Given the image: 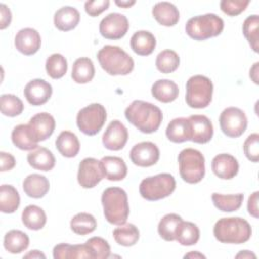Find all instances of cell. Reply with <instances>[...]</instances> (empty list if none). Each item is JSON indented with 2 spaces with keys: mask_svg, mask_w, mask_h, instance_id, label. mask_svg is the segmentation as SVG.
<instances>
[{
  "mask_svg": "<svg viewBox=\"0 0 259 259\" xmlns=\"http://www.w3.org/2000/svg\"><path fill=\"white\" fill-rule=\"evenodd\" d=\"M27 162L33 169L47 172L55 167L56 159L49 149L37 147L27 154Z\"/></svg>",
  "mask_w": 259,
  "mask_h": 259,
  "instance_id": "obj_25",
  "label": "cell"
},
{
  "mask_svg": "<svg viewBox=\"0 0 259 259\" xmlns=\"http://www.w3.org/2000/svg\"><path fill=\"white\" fill-rule=\"evenodd\" d=\"M0 108L3 115L14 117L19 115L24 108L20 98L13 94H2L0 97Z\"/></svg>",
  "mask_w": 259,
  "mask_h": 259,
  "instance_id": "obj_42",
  "label": "cell"
},
{
  "mask_svg": "<svg viewBox=\"0 0 259 259\" xmlns=\"http://www.w3.org/2000/svg\"><path fill=\"white\" fill-rule=\"evenodd\" d=\"M180 64L178 54L173 50H164L160 52L156 58L157 69L164 74H169L177 70Z\"/></svg>",
  "mask_w": 259,
  "mask_h": 259,
  "instance_id": "obj_40",
  "label": "cell"
},
{
  "mask_svg": "<svg viewBox=\"0 0 259 259\" xmlns=\"http://www.w3.org/2000/svg\"><path fill=\"white\" fill-rule=\"evenodd\" d=\"M103 214L106 221L112 225L126 223L130 214V206L126 192L120 187H108L101 195Z\"/></svg>",
  "mask_w": 259,
  "mask_h": 259,
  "instance_id": "obj_3",
  "label": "cell"
},
{
  "mask_svg": "<svg viewBox=\"0 0 259 259\" xmlns=\"http://www.w3.org/2000/svg\"><path fill=\"white\" fill-rule=\"evenodd\" d=\"M11 140L15 147L24 151H32L37 148V142L32 136L28 124H18L11 133Z\"/></svg>",
  "mask_w": 259,
  "mask_h": 259,
  "instance_id": "obj_30",
  "label": "cell"
},
{
  "mask_svg": "<svg viewBox=\"0 0 259 259\" xmlns=\"http://www.w3.org/2000/svg\"><path fill=\"white\" fill-rule=\"evenodd\" d=\"M213 85L209 78L203 75L191 76L186 82L185 101L189 107L204 108L212 99Z\"/></svg>",
  "mask_w": 259,
  "mask_h": 259,
  "instance_id": "obj_8",
  "label": "cell"
},
{
  "mask_svg": "<svg viewBox=\"0 0 259 259\" xmlns=\"http://www.w3.org/2000/svg\"><path fill=\"white\" fill-rule=\"evenodd\" d=\"M243 149L247 159L257 163L259 160V135L257 133L249 135L244 142Z\"/></svg>",
  "mask_w": 259,
  "mask_h": 259,
  "instance_id": "obj_45",
  "label": "cell"
},
{
  "mask_svg": "<svg viewBox=\"0 0 259 259\" xmlns=\"http://www.w3.org/2000/svg\"><path fill=\"white\" fill-rule=\"evenodd\" d=\"M56 148L66 158L76 157L80 151V142L77 136L70 131H63L56 140Z\"/></svg>",
  "mask_w": 259,
  "mask_h": 259,
  "instance_id": "obj_29",
  "label": "cell"
},
{
  "mask_svg": "<svg viewBox=\"0 0 259 259\" xmlns=\"http://www.w3.org/2000/svg\"><path fill=\"white\" fill-rule=\"evenodd\" d=\"M52 93V85L44 79H33L29 81L23 90L27 102L34 106L45 104L51 98Z\"/></svg>",
  "mask_w": 259,
  "mask_h": 259,
  "instance_id": "obj_15",
  "label": "cell"
},
{
  "mask_svg": "<svg viewBox=\"0 0 259 259\" xmlns=\"http://www.w3.org/2000/svg\"><path fill=\"white\" fill-rule=\"evenodd\" d=\"M0 160H1V171H9L15 166V159L14 157L6 152H1L0 153Z\"/></svg>",
  "mask_w": 259,
  "mask_h": 259,
  "instance_id": "obj_49",
  "label": "cell"
},
{
  "mask_svg": "<svg viewBox=\"0 0 259 259\" xmlns=\"http://www.w3.org/2000/svg\"><path fill=\"white\" fill-rule=\"evenodd\" d=\"M107 114L100 103H91L83 107L77 113L76 122L78 128L87 136H94L102 128Z\"/></svg>",
  "mask_w": 259,
  "mask_h": 259,
  "instance_id": "obj_9",
  "label": "cell"
},
{
  "mask_svg": "<svg viewBox=\"0 0 259 259\" xmlns=\"http://www.w3.org/2000/svg\"><path fill=\"white\" fill-rule=\"evenodd\" d=\"M244 194L237 193V194H221V193H212L211 200L213 205L221 211L224 212H233L238 210L243 202Z\"/></svg>",
  "mask_w": 259,
  "mask_h": 259,
  "instance_id": "obj_35",
  "label": "cell"
},
{
  "mask_svg": "<svg viewBox=\"0 0 259 259\" xmlns=\"http://www.w3.org/2000/svg\"><path fill=\"white\" fill-rule=\"evenodd\" d=\"M184 258H205V256L199 252H189L184 255Z\"/></svg>",
  "mask_w": 259,
  "mask_h": 259,
  "instance_id": "obj_55",
  "label": "cell"
},
{
  "mask_svg": "<svg viewBox=\"0 0 259 259\" xmlns=\"http://www.w3.org/2000/svg\"><path fill=\"white\" fill-rule=\"evenodd\" d=\"M128 27L130 24L125 15L112 12L107 14L100 21L99 32L104 38L119 39L126 34Z\"/></svg>",
  "mask_w": 259,
  "mask_h": 259,
  "instance_id": "obj_12",
  "label": "cell"
},
{
  "mask_svg": "<svg viewBox=\"0 0 259 259\" xmlns=\"http://www.w3.org/2000/svg\"><path fill=\"white\" fill-rule=\"evenodd\" d=\"M80 21L79 11L72 6H64L58 9L54 15L55 26L62 31L74 29Z\"/></svg>",
  "mask_w": 259,
  "mask_h": 259,
  "instance_id": "obj_22",
  "label": "cell"
},
{
  "mask_svg": "<svg viewBox=\"0 0 259 259\" xmlns=\"http://www.w3.org/2000/svg\"><path fill=\"white\" fill-rule=\"evenodd\" d=\"M0 28L4 29L7 26H9L10 22H11V11L8 8V6H6L5 4L1 3L0 4Z\"/></svg>",
  "mask_w": 259,
  "mask_h": 259,
  "instance_id": "obj_50",
  "label": "cell"
},
{
  "mask_svg": "<svg viewBox=\"0 0 259 259\" xmlns=\"http://www.w3.org/2000/svg\"><path fill=\"white\" fill-rule=\"evenodd\" d=\"M95 75V68L91 59L87 57L78 58L72 68V79L78 84L90 82Z\"/></svg>",
  "mask_w": 259,
  "mask_h": 259,
  "instance_id": "obj_31",
  "label": "cell"
},
{
  "mask_svg": "<svg viewBox=\"0 0 259 259\" xmlns=\"http://www.w3.org/2000/svg\"><path fill=\"white\" fill-rule=\"evenodd\" d=\"M258 196H259V192L255 191L253 192L249 198H248V202H247V209L249 214H251L253 218L258 219L259 214H258Z\"/></svg>",
  "mask_w": 259,
  "mask_h": 259,
  "instance_id": "obj_48",
  "label": "cell"
},
{
  "mask_svg": "<svg viewBox=\"0 0 259 259\" xmlns=\"http://www.w3.org/2000/svg\"><path fill=\"white\" fill-rule=\"evenodd\" d=\"M113 238L115 242L124 247L134 246L140 238V232L134 224H122L113 230Z\"/></svg>",
  "mask_w": 259,
  "mask_h": 259,
  "instance_id": "obj_37",
  "label": "cell"
},
{
  "mask_svg": "<svg viewBox=\"0 0 259 259\" xmlns=\"http://www.w3.org/2000/svg\"><path fill=\"white\" fill-rule=\"evenodd\" d=\"M252 235L250 224L240 217L222 218L213 226L214 238L225 244L246 243Z\"/></svg>",
  "mask_w": 259,
  "mask_h": 259,
  "instance_id": "obj_2",
  "label": "cell"
},
{
  "mask_svg": "<svg viewBox=\"0 0 259 259\" xmlns=\"http://www.w3.org/2000/svg\"><path fill=\"white\" fill-rule=\"evenodd\" d=\"M97 60L101 68L109 75H128L134 70L133 58L117 46L106 45L97 53Z\"/></svg>",
  "mask_w": 259,
  "mask_h": 259,
  "instance_id": "obj_4",
  "label": "cell"
},
{
  "mask_svg": "<svg viewBox=\"0 0 259 259\" xmlns=\"http://www.w3.org/2000/svg\"><path fill=\"white\" fill-rule=\"evenodd\" d=\"M127 139V128L121 121L115 119L107 125L102 136V144L110 151H119L125 146Z\"/></svg>",
  "mask_w": 259,
  "mask_h": 259,
  "instance_id": "obj_14",
  "label": "cell"
},
{
  "mask_svg": "<svg viewBox=\"0 0 259 259\" xmlns=\"http://www.w3.org/2000/svg\"><path fill=\"white\" fill-rule=\"evenodd\" d=\"M41 45V38L37 30L31 27L20 29L14 38V46L18 52L25 56L35 54Z\"/></svg>",
  "mask_w": 259,
  "mask_h": 259,
  "instance_id": "obj_17",
  "label": "cell"
},
{
  "mask_svg": "<svg viewBox=\"0 0 259 259\" xmlns=\"http://www.w3.org/2000/svg\"><path fill=\"white\" fill-rule=\"evenodd\" d=\"M166 137L173 143H183L190 141V123L186 117H177L172 119L166 127Z\"/></svg>",
  "mask_w": 259,
  "mask_h": 259,
  "instance_id": "obj_26",
  "label": "cell"
},
{
  "mask_svg": "<svg viewBox=\"0 0 259 259\" xmlns=\"http://www.w3.org/2000/svg\"><path fill=\"white\" fill-rule=\"evenodd\" d=\"M23 258H31V259H33V258H42V259H45L46 255L42 252L38 251V250H31L27 254H25L23 256Z\"/></svg>",
  "mask_w": 259,
  "mask_h": 259,
  "instance_id": "obj_52",
  "label": "cell"
},
{
  "mask_svg": "<svg viewBox=\"0 0 259 259\" xmlns=\"http://www.w3.org/2000/svg\"><path fill=\"white\" fill-rule=\"evenodd\" d=\"M258 26H259V16L253 14L248 16L243 23V33L248 40L251 49L258 53Z\"/></svg>",
  "mask_w": 259,
  "mask_h": 259,
  "instance_id": "obj_43",
  "label": "cell"
},
{
  "mask_svg": "<svg viewBox=\"0 0 259 259\" xmlns=\"http://www.w3.org/2000/svg\"><path fill=\"white\" fill-rule=\"evenodd\" d=\"M70 227L75 234L84 236L94 232L97 227V223L92 214L88 212H79L72 218Z\"/></svg>",
  "mask_w": 259,
  "mask_h": 259,
  "instance_id": "obj_39",
  "label": "cell"
},
{
  "mask_svg": "<svg viewBox=\"0 0 259 259\" xmlns=\"http://www.w3.org/2000/svg\"><path fill=\"white\" fill-rule=\"evenodd\" d=\"M249 3V0H222L220 2V7L227 15L236 16L242 13Z\"/></svg>",
  "mask_w": 259,
  "mask_h": 259,
  "instance_id": "obj_46",
  "label": "cell"
},
{
  "mask_svg": "<svg viewBox=\"0 0 259 259\" xmlns=\"http://www.w3.org/2000/svg\"><path fill=\"white\" fill-rule=\"evenodd\" d=\"M53 257L55 259H74V258H90L93 259L92 252L88 245H70L66 243L58 244L53 249Z\"/></svg>",
  "mask_w": 259,
  "mask_h": 259,
  "instance_id": "obj_20",
  "label": "cell"
},
{
  "mask_svg": "<svg viewBox=\"0 0 259 259\" xmlns=\"http://www.w3.org/2000/svg\"><path fill=\"white\" fill-rule=\"evenodd\" d=\"M27 124L37 143L50 138L56 127L55 118L48 112L36 113L29 119Z\"/></svg>",
  "mask_w": 259,
  "mask_h": 259,
  "instance_id": "obj_18",
  "label": "cell"
},
{
  "mask_svg": "<svg viewBox=\"0 0 259 259\" xmlns=\"http://www.w3.org/2000/svg\"><path fill=\"white\" fill-rule=\"evenodd\" d=\"M156 47L154 34L148 30H138L131 37V48L139 56H149Z\"/></svg>",
  "mask_w": 259,
  "mask_h": 259,
  "instance_id": "obj_28",
  "label": "cell"
},
{
  "mask_svg": "<svg viewBox=\"0 0 259 259\" xmlns=\"http://www.w3.org/2000/svg\"><path fill=\"white\" fill-rule=\"evenodd\" d=\"M182 221V218L177 213L165 214L158 224V234L165 241H174L177 228Z\"/></svg>",
  "mask_w": 259,
  "mask_h": 259,
  "instance_id": "obj_38",
  "label": "cell"
},
{
  "mask_svg": "<svg viewBox=\"0 0 259 259\" xmlns=\"http://www.w3.org/2000/svg\"><path fill=\"white\" fill-rule=\"evenodd\" d=\"M251 257L256 258V255H255L254 253H252V252L248 251V250L241 251L240 253H238V254L236 255V258H251Z\"/></svg>",
  "mask_w": 259,
  "mask_h": 259,
  "instance_id": "obj_53",
  "label": "cell"
},
{
  "mask_svg": "<svg viewBox=\"0 0 259 259\" xmlns=\"http://www.w3.org/2000/svg\"><path fill=\"white\" fill-rule=\"evenodd\" d=\"M105 177L101 162L95 158L83 159L78 168V183L83 188H93Z\"/></svg>",
  "mask_w": 259,
  "mask_h": 259,
  "instance_id": "obj_11",
  "label": "cell"
},
{
  "mask_svg": "<svg viewBox=\"0 0 259 259\" xmlns=\"http://www.w3.org/2000/svg\"><path fill=\"white\" fill-rule=\"evenodd\" d=\"M125 118L144 134L156 132L163 119L161 109L153 103L134 100L124 110Z\"/></svg>",
  "mask_w": 259,
  "mask_h": 259,
  "instance_id": "obj_1",
  "label": "cell"
},
{
  "mask_svg": "<svg viewBox=\"0 0 259 259\" xmlns=\"http://www.w3.org/2000/svg\"><path fill=\"white\" fill-rule=\"evenodd\" d=\"M108 0H96V1H86L84 4V8L87 14L92 17L98 16L103 11H105L109 6Z\"/></svg>",
  "mask_w": 259,
  "mask_h": 259,
  "instance_id": "obj_47",
  "label": "cell"
},
{
  "mask_svg": "<svg viewBox=\"0 0 259 259\" xmlns=\"http://www.w3.org/2000/svg\"><path fill=\"white\" fill-rule=\"evenodd\" d=\"M176 181L169 173H160L143 179L140 183L139 191L143 198L156 201L163 199L175 190Z\"/></svg>",
  "mask_w": 259,
  "mask_h": 259,
  "instance_id": "obj_7",
  "label": "cell"
},
{
  "mask_svg": "<svg viewBox=\"0 0 259 259\" xmlns=\"http://www.w3.org/2000/svg\"><path fill=\"white\" fill-rule=\"evenodd\" d=\"M190 123V141L196 144H206L213 136V126L210 119L203 114H193L188 117Z\"/></svg>",
  "mask_w": 259,
  "mask_h": 259,
  "instance_id": "obj_16",
  "label": "cell"
},
{
  "mask_svg": "<svg viewBox=\"0 0 259 259\" xmlns=\"http://www.w3.org/2000/svg\"><path fill=\"white\" fill-rule=\"evenodd\" d=\"M21 220L24 227L29 230L37 231L45 227L47 215L41 207L35 204H29L22 210Z\"/></svg>",
  "mask_w": 259,
  "mask_h": 259,
  "instance_id": "obj_32",
  "label": "cell"
},
{
  "mask_svg": "<svg viewBox=\"0 0 259 259\" xmlns=\"http://www.w3.org/2000/svg\"><path fill=\"white\" fill-rule=\"evenodd\" d=\"M22 187L27 196L32 198H41L48 193L50 189V182L44 175L33 173L24 178Z\"/></svg>",
  "mask_w": 259,
  "mask_h": 259,
  "instance_id": "obj_23",
  "label": "cell"
},
{
  "mask_svg": "<svg viewBox=\"0 0 259 259\" xmlns=\"http://www.w3.org/2000/svg\"><path fill=\"white\" fill-rule=\"evenodd\" d=\"M130 158L139 167H150L158 162L160 151L157 145L152 142H141L132 148Z\"/></svg>",
  "mask_w": 259,
  "mask_h": 259,
  "instance_id": "obj_13",
  "label": "cell"
},
{
  "mask_svg": "<svg viewBox=\"0 0 259 259\" xmlns=\"http://www.w3.org/2000/svg\"><path fill=\"white\" fill-rule=\"evenodd\" d=\"M199 236L200 232L195 224L182 221L177 228L175 240L182 246H192L198 242Z\"/></svg>",
  "mask_w": 259,
  "mask_h": 259,
  "instance_id": "obj_36",
  "label": "cell"
},
{
  "mask_svg": "<svg viewBox=\"0 0 259 259\" xmlns=\"http://www.w3.org/2000/svg\"><path fill=\"white\" fill-rule=\"evenodd\" d=\"M258 67H259V63L256 62V63L252 66V68L250 69V74H249L250 78L252 79V81H253L255 84H258V83H259V82H258V72H259Z\"/></svg>",
  "mask_w": 259,
  "mask_h": 259,
  "instance_id": "obj_51",
  "label": "cell"
},
{
  "mask_svg": "<svg viewBox=\"0 0 259 259\" xmlns=\"http://www.w3.org/2000/svg\"><path fill=\"white\" fill-rule=\"evenodd\" d=\"M68 70V63L66 58L61 54H52L46 61V71L53 79L62 78Z\"/></svg>",
  "mask_w": 259,
  "mask_h": 259,
  "instance_id": "obj_41",
  "label": "cell"
},
{
  "mask_svg": "<svg viewBox=\"0 0 259 259\" xmlns=\"http://www.w3.org/2000/svg\"><path fill=\"white\" fill-rule=\"evenodd\" d=\"M211 170L219 178L229 180L238 174L239 163L237 159L230 154H219L214 156L211 161Z\"/></svg>",
  "mask_w": 259,
  "mask_h": 259,
  "instance_id": "obj_19",
  "label": "cell"
},
{
  "mask_svg": "<svg viewBox=\"0 0 259 259\" xmlns=\"http://www.w3.org/2000/svg\"><path fill=\"white\" fill-rule=\"evenodd\" d=\"M151 91L154 98L163 103L174 101L179 94V88L177 84L169 79L157 80L152 85Z\"/></svg>",
  "mask_w": 259,
  "mask_h": 259,
  "instance_id": "obj_27",
  "label": "cell"
},
{
  "mask_svg": "<svg viewBox=\"0 0 259 259\" xmlns=\"http://www.w3.org/2000/svg\"><path fill=\"white\" fill-rule=\"evenodd\" d=\"M136 3V1H130V0H127V1H118V0H116L115 1V4L117 5V6H119V7H123V8H128V7H131L132 5H134Z\"/></svg>",
  "mask_w": 259,
  "mask_h": 259,
  "instance_id": "obj_54",
  "label": "cell"
},
{
  "mask_svg": "<svg viewBox=\"0 0 259 259\" xmlns=\"http://www.w3.org/2000/svg\"><path fill=\"white\" fill-rule=\"evenodd\" d=\"M29 245L28 236L19 230H11L4 236V249L11 254H19L27 249Z\"/></svg>",
  "mask_w": 259,
  "mask_h": 259,
  "instance_id": "obj_33",
  "label": "cell"
},
{
  "mask_svg": "<svg viewBox=\"0 0 259 259\" xmlns=\"http://www.w3.org/2000/svg\"><path fill=\"white\" fill-rule=\"evenodd\" d=\"M86 244L92 252L93 259H106L110 256V246L103 238L92 237L86 241Z\"/></svg>",
  "mask_w": 259,
  "mask_h": 259,
  "instance_id": "obj_44",
  "label": "cell"
},
{
  "mask_svg": "<svg viewBox=\"0 0 259 259\" xmlns=\"http://www.w3.org/2000/svg\"><path fill=\"white\" fill-rule=\"evenodd\" d=\"M179 174L183 181L195 184L202 180L205 174L204 157L198 150L183 149L178 155Z\"/></svg>",
  "mask_w": 259,
  "mask_h": 259,
  "instance_id": "obj_6",
  "label": "cell"
},
{
  "mask_svg": "<svg viewBox=\"0 0 259 259\" xmlns=\"http://www.w3.org/2000/svg\"><path fill=\"white\" fill-rule=\"evenodd\" d=\"M224 29V20L214 13L193 16L185 24L187 35L194 40H205L218 36Z\"/></svg>",
  "mask_w": 259,
  "mask_h": 259,
  "instance_id": "obj_5",
  "label": "cell"
},
{
  "mask_svg": "<svg viewBox=\"0 0 259 259\" xmlns=\"http://www.w3.org/2000/svg\"><path fill=\"white\" fill-rule=\"evenodd\" d=\"M248 119L245 112L238 107H227L220 115L222 132L230 138H239L247 128Z\"/></svg>",
  "mask_w": 259,
  "mask_h": 259,
  "instance_id": "obj_10",
  "label": "cell"
},
{
  "mask_svg": "<svg viewBox=\"0 0 259 259\" xmlns=\"http://www.w3.org/2000/svg\"><path fill=\"white\" fill-rule=\"evenodd\" d=\"M20 204V196L17 189L10 184H2L0 187V210L3 213H13Z\"/></svg>",
  "mask_w": 259,
  "mask_h": 259,
  "instance_id": "obj_34",
  "label": "cell"
},
{
  "mask_svg": "<svg viewBox=\"0 0 259 259\" xmlns=\"http://www.w3.org/2000/svg\"><path fill=\"white\" fill-rule=\"evenodd\" d=\"M105 178L110 181H120L127 174V167L123 159L115 156H105L101 160Z\"/></svg>",
  "mask_w": 259,
  "mask_h": 259,
  "instance_id": "obj_21",
  "label": "cell"
},
{
  "mask_svg": "<svg viewBox=\"0 0 259 259\" xmlns=\"http://www.w3.org/2000/svg\"><path fill=\"white\" fill-rule=\"evenodd\" d=\"M154 18L164 26H173L179 20V11L177 7L167 1L158 2L152 9Z\"/></svg>",
  "mask_w": 259,
  "mask_h": 259,
  "instance_id": "obj_24",
  "label": "cell"
}]
</instances>
